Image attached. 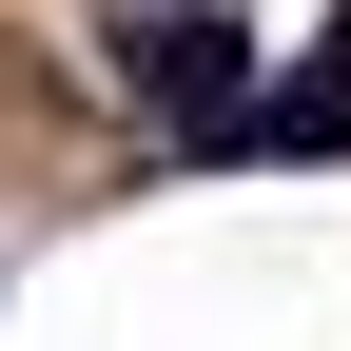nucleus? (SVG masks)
I'll list each match as a JSON object with an SVG mask.
<instances>
[{"label": "nucleus", "instance_id": "f03ea898", "mask_svg": "<svg viewBox=\"0 0 351 351\" xmlns=\"http://www.w3.org/2000/svg\"><path fill=\"white\" fill-rule=\"evenodd\" d=\"M313 78H351V20H332V59H313Z\"/></svg>", "mask_w": 351, "mask_h": 351}, {"label": "nucleus", "instance_id": "f257e3e1", "mask_svg": "<svg viewBox=\"0 0 351 351\" xmlns=\"http://www.w3.org/2000/svg\"><path fill=\"white\" fill-rule=\"evenodd\" d=\"M117 78H137L195 156H254V39H234V0H137V20H117Z\"/></svg>", "mask_w": 351, "mask_h": 351}]
</instances>
